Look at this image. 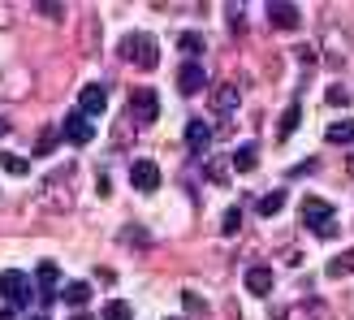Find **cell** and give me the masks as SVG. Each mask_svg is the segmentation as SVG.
I'll list each match as a JSON object with an SVG mask.
<instances>
[{
	"label": "cell",
	"mask_w": 354,
	"mask_h": 320,
	"mask_svg": "<svg viewBox=\"0 0 354 320\" xmlns=\"http://www.w3.org/2000/svg\"><path fill=\"white\" fill-rule=\"evenodd\" d=\"M26 320H48V316H26Z\"/></svg>",
	"instance_id": "31"
},
{
	"label": "cell",
	"mask_w": 354,
	"mask_h": 320,
	"mask_svg": "<svg viewBox=\"0 0 354 320\" xmlns=\"http://www.w3.org/2000/svg\"><path fill=\"white\" fill-rule=\"evenodd\" d=\"M268 22H272V26H281V30H298L303 13H298L294 5H286V0H277V5H268Z\"/></svg>",
	"instance_id": "10"
},
{
	"label": "cell",
	"mask_w": 354,
	"mask_h": 320,
	"mask_svg": "<svg viewBox=\"0 0 354 320\" xmlns=\"http://www.w3.org/2000/svg\"><path fill=\"white\" fill-rule=\"evenodd\" d=\"M350 96H346V87H328V104H346Z\"/></svg>",
	"instance_id": "27"
},
{
	"label": "cell",
	"mask_w": 354,
	"mask_h": 320,
	"mask_svg": "<svg viewBox=\"0 0 354 320\" xmlns=\"http://www.w3.org/2000/svg\"><path fill=\"white\" fill-rule=\"evenodd\" d=\"M203 87H207V74H203L199 61H186L182 69H177V91L182 96H194V91H203Z\"/></svg>",
	"instance_id": "8"
},
{
	"label": "cell",
	"mask_w": 354,
	"mask_h": 320,
	"mask_svg": "<svg viewBox=\"0 0 354 320\" xmlns=\"http://www.w3.org/2000/svg\"><path fill=\"white\" fill-rule=\"evenodd\" d=\"M61 299H65L69 308H78V312H82V308H86V299H91V286H86V281H69V286L61 290Z\"/></svg>",
	"instance_id": "14"
},
{
	"label": "cell",
	"mask_w": 354,
	"mask_h": 320,
	"mask_svg": "<svg viewBox=\"0 0 354 320\" xmlns=\"http://www.w3.org/2000/svg\"><path fill=\"white\" fill-rule=\"evenodd\" d=\"M281 208H286V190H268V195L259 199V212H263V217H277Z\"/></svg>",
	"instance_id": "20"
},
{
	"label": "cell",
	"mask_w": 354,
	"mask_h": 320,
	"mask_svg": "<svg viewBox=\"0 0 354 320\" xmlns=\"http://www.w3.org/2000/svg\"><path fill=\"white\" fill-rule=\"evenodd\" d=\"M61 139H69V143H78V148L91 143V139H95V121H86L78 109L65 113V117H61Z\"/></svg>",
	"instance_id": "4"
},
{
	"label": "cell",
	"mask_w": 354,
	"mask_h": 320,
	"mask_svg": "<svg viewBox=\"0 0 354 320\" xmlns=\"http://www.w3.org/2000/svg\"><path fill=\"white\" fill-rule=\"evenodd\" d=\"M130 182H134V190H156L160 186V165H156V160H134L130 165Z\"/></svg>",
	"instance_id": "6"
},
{
	"label": "cell",
	"mask_w": 354,
	"mask_h": 320,
	"mask_svg": "<svg viewBox=\"0 0 354 320\" xmlns=\"http://www.w3.org/2000/svg\"><path fill=\"white\" fill-rule=\"evenodd\" d=\"M225 165H221V160H207V177H212V182H225Z\"/></svg>",
	"instance_id": "26"
},
{
	"label": "cell",
	"mask_w": 354,
	"mask_h": 320,
	"mask_svg": "<svg viewBox=\"0 0 354 320\" xmlns=\"http://www.w3.org/2000/svg\"><path fill=\"white\" fill-rule=\"evenodd\" d=\"M182 303H186V312H199V316H207V303L194 290H182Z\"/></svg>",
	"instance_id": "25"
},
{
	"label": "cell",
	"mask_w": 354,
	"mask_h": 320,
	"mask_svg": "<svg viewBox=\"0 0 354 320\" xmlns=\"http://www.w3.org/2000/svg\"><path fill=\"white\" fill-rule=\"evenodd\" d=\"M0 134H9V121L5 117H0Z\"/></svg>",
	"instance_id": "30"
},
{
	"label": "cell",
	"mask_w": 354,
	"mask_h": 320,
	"mask_svg": "<svg viewBox=\"0 0 354 320\" xmlns=\"http://www.w3.org/2000/svg\"><path fill=\"white\" fill-rule=\"evenodd\" d=\"M303 225L311 229L315 238H337V212H333L328 199H320V195H307L303 199Z\"/></svg>",
	"instance_id": "1"
},
{
	"label": "cell",
	"mask_w": 354,
	"mask_h": 320,
	"mask_svg": "<svg viewBox=\"0 0 354 320\" xmlns=\"http://www.w3.org/2000/svg\"><path fill=\"white\" fill-rule=\"evenodd\" d=\"M207 143H212V126H207V121H199V117H190L186 121V148L199 152V156H207Z\"/></svg>",
	"instance_id": "9"
},
{
	"label": "cell",
	"mask_w": 354,
	"mask_h": 320,
	"mask_svg": "<svg viewBox=\"0 0 354 320\" xmlns=\"http://www.w3.org/2000/svg\"><path fill=\"white\" fill-rule=\"evenodd\" d=\"M229 165H234L238 173H251V169L259 165V152H255V143H246V148H238L234 156H229Z\"/></svg>",
	"instance_id": "15"
},
{
	"label": "cell",
	"mask_w": 354,
	"mask_h": 320,
	"mask_svg": "<svg viewBox=\"0 0 354 320\" xmlns=\"http://www.w3.org/2000/svg\"><path fill=\"white\" fill-rule=\"evenodd\" d=\"M100 320H134V308L126 303V299H109L100 312Z\"/></svg>",
	"instance_id": "17"
},
{
	"label": "cell",
	"mask_w": 354,
	"mask_h": 320,
	"mask_svg": "<svg viewBox=\"0 0 354 320\" xmlns=\"http://www.w3.org/2000/svg\"><path fill=\"white\" fill-rule=\"evenodd\" d=\"M298 121H303V104H290L286 117H281V139H290V134L298 130Z\"/></svg>",
	"instance_id": "21"
},
{
	"label": "cell",
	"mask_w": 354,
	"mask_h": 320,
	"mask_svg": "<svg viewBox=\"0 0 354 320\" xmlns=\"http://www.w3.org/2000/svg\"><path fill=\"white\" fill-rule=\"evenodd\" d=\"M169 320H182V316H169Z\"/></svg>",
	"instance_id": "32"
},
{
	"label": "cell",
	"mask_w": 354,
	"mask_h": 320,
	"mask_svg": "<svg viewBox=\"0 0 354 320\" xmlns=\"http://www.w3.org/2000/svg\"><path fill=\"white\" fill-rule=\"evenodd\" d=\"M324 139H328V143H354V117L333 121V126L324 130Z\"/></svg>",
	"instance_id": "16"
},
{
	"label": "cell",
	"mask_w": 354,
	"mask_h": 320,
	"mask_svg": "<svg viewBox=\"0 0 354 320\" xmlns=\"http://www.w3.org/2000/svg\"><path fill=\"white\" fill-rule=\"evenodd\" d=\"M350 273H354V247L350 251H337L328 260V277H350Z\"/></svg>",
	"instance_id": "18"
},
{
	"label": "cell",
	"mask_w": 354,
	"mask_h": 320,
	"mask_svg": "<svg viewBox=\"0 0 354 320\" xmlns=\"http://www.w3.org/2000/svg\"><path fill=\"white\" fill-rule=\"evenodd\" d=\"M238 104H242V91H238L234 82H225V87H216V91H212V109H216V113H225V117L234 113Z\"/></svg>",
	"instance_id": "12"
},
{
	"label": "cell",
	"mask_w": 354,
	"mask_h": 320,
	"mask_svg": "<svg viewBox=\"0 0 354 320\" xmlns=\"http://www.w3.org/2000/svg\"><path fill=\"white\" fill-rule=\"evenodd\" d=\"M57 139H61V126H48L39 134V143H35V156H52V152H57Z\"/></svg>",
	"instance_id": "19"
},
{
	"label": "cell",
	"mask_w": 354,
	"mask_h": 320,
	"mask_svg": "<svg viewBox=\"0 0 354 320\" xmlns=\"http://www.w3.org/2000/svg\"><path fill=\"white\" fill-rule=\"evenodd\" d=\"M177 48H182V52H190V57H194V52H203V35H199V30H186L182 39H177Z\"/></svg>",
	"instance_id": "23"
},
{
	"label": "cell",
	"mask_w": 354,
	"mask_h": 320,
	"mask_svg": "<svg viewBox=\"0 0 354 320\" xmlns=\"http://www.w3.org/2000/svg\"><path fill=\"white\" fill-rule=\"evenodd\" d=\"M238 229H242V212H238V208H229V212H225V221H221V234H238Z\"/></svg>",
	"instance_id": "24"
},
{
	"label": "cell",
	"mask_w": 354,
	"mask_h": 320,
	"mask_svg": "<svg viewBox=\"0 0 354 320\" xmlns=\"http://www.w3.org/2000/svg\"><path fill=\"white\" fill-rule=\"evenodd\" d=\"M0 169H5V173H17V177H26V160H22V156H13V152H0Z\"/></svg>",
	"instance_id": "22"
},
{
	"label": "cell",
	"mask_w": 354,
	"mask_h": 320,
	"mask_svg": "<svg viewBox=\"0 0 354 320\" xmlns=\"http://www.w3.org/2000/svg\"><path fill=\"white\" fill-rule=\"evenodd\" d=\"M0 299L9 303V312H13V308H26L30 299H35L30 277H26V273H17V269H5V273H0Z\"/></svg>",
	"instance_id": "3"
},
{
	"label": "cell",
	"mask_w": 354,
	"mask_h": 320,
	"mask_svg": "<svg viewBox=\"0 0 354 320\" xmlns=\"http://www.w3.org/2000/svg\"><path fill=\"white\" fill-rule=\"evenodd\" d=\"M130 113H134L138 126H151V121L160 117V96L147 91V87H143V91H134V96H130Z\"/></svg>",
	"instance_id": "5"
},
{
	"label": "cell",
	"mask_w": 354,
	"mask_h": 320,
	"mask_svg": "<svg viewBox=\"0 0 354 320\" xmlns=\"http://www.w3.org/2000/svg\"><path fill=\"white\" fill-rule=\"evenodd\" d=\"M121 57H126L130 65H138V69H156V61H160V44H156L147 30H134V35H126V44H121Z\"/></svg>",
	"instance_id": "2"
},
{
	"label": "cell",
	"mask_w": 354,
	"mask_h": 320,
	"mask_svg": "<svg viewBox=\"0 0 354 320\" xmlns=\"http://www.w3.org/2000/svg\"><path fill=\"white\" fill-rule=\"evenodd\" d=\"M104 109H109V96H104V87H82V91H78V113L86 117V121H95Z\"/></svg>",
	"instance_id": "7"
},
{
	"label": "cell",
	"mask_w": 354,
	"mask_h": 320,
	"mask_svg": "<svg viewBox=\"0 0 354 320\" xmlns=\"http://www.w3.org/2000/svg\"><path fill=\"white\" fill-rule=\"evenodd\" d=\"M246 290L251 294H272V269L268 264H251V269H246Z\"/></svg>",
	"instance_id": "11"
},
{
	"label": "cell",
	"mask_w": 354,
	"mask_h": 320,
	"mask_svg": "<svg viewBox=\"0 0 354 320\" xmlns=\"http://www.w3.org/2000/svg\"><path fill=\"white\" fill-rule=\"evenodd\" d=\"M35 277H39V294H44V303H52V299H57V264H52V260H44L39 264V269H35Z\"/></svg>",
	"instance_id": "13"
},
{
	"label": "cell",
	"mask_w": 354,
	"mask_h": 320,
	"mask_svg": "<svg viewBox=\"0 0 354 320\" xmlns=\"http://www.w3.org/2000/svg\"><path fill=\"white\" fill-rule=\"evenodd\" d=\"M0 320H17V316H13V312H9V308H0Z\"/></svg>",
	"instance_id": "28"
},
{
	"label": "cell",
	"mask_w": 354,
	"mask_h": 320,
	"mask_svg": "<svg viewBox=\"0 0 354 320\" xmlns=\"http://www.w3.org/2000/svg\"><path fill=\"white\" fill-rule=\"evenodd\" d=\"M69 320H95V316H86V312H74V316H69Z\"/></svg>",
	"instance_id": "29"
}]
</instances>
